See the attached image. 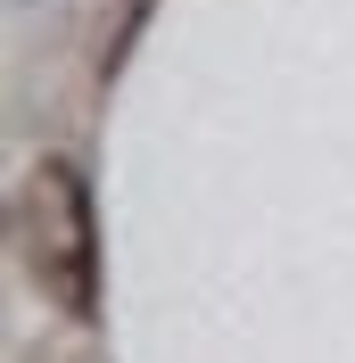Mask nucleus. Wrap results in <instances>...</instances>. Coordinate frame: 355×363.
Wrapping results in <instances>:
<instances>
[{
	"label": "nucleus",
	"instance_id": "1",
	"mask_svg": "<svg viewBox=\"0 0 355 363\" xmlns=\"http://www.w3.org/2000/svg\"><path fill=\"white\" fill-rule=\"evenodd\" d=\"M17 256H25V281L58 314H75V322L99 314V215H91V182H83L75 157H33L25 165Z\"/></svg>",
	"mask_w": 355,
	"mask_h": 363
}]
</instances>
